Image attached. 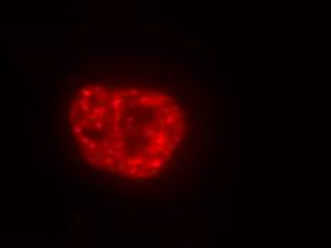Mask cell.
I'll return each instance as SVG.
<instances>
[{
	"mask_svg": "<svg viewBox=\"0 0 331 248\" xmlns=\"http://www.w3.org/2000/svg\"><path fill=\"white\" fill-rule=\"evenodd\" d=\"M81 156H84V157H89V156H92V153L87 150V148H83L81 150Z\"/></svg>",
	"mask_w": 331,
	"mask_h": 248,
	"instance_id": "obj_42",
	"label": "cell"
},
{
	"mask_svg": "<svg viewBox=\"0 0 331 248\" xmlns=\"http://www.w3.org/2000/svg\"><path fill=\"white\" fill-rule=\"evenodd\" d=\"M121 153L124 154V157H130V154H129V150H127V147H126V148H123V150H121Z\"/></svg>",
	"mask_w": 331,
	"mask_h": 248,
	"instance_id": "obj_46",
	"label": "cell"
},
{
	"mask_svg": "<svg viewBox=\"0 0 331 248\" xmlns=\"http://www.w3.org/2000/svg\"><path fill=\"white\" fill-rule=\"evenodd\" d=\"M124 160H126L124 154H123L121 151H116V154H114V166H117V164H120V163H123Z\"/></svg>",
	"mask_w": 331,
	"mask_h": 248,
	"instance_id": "obj_16",
	"label": "cell"
},
{
	"mask_svg": "<svg viewBox=\"0 0 331 248\" xmlns=\"http://www.w3.org/2000/svg\"><path fill=\"white\" fill-rule=\"evenodd\" d=\"M166 147H167V150H169V151H171V153H173V151H176V150H177V145H176V144L173 143V141H169V143L166 144Z\"/></svg>",
	"mask_w": 331,
	"mask_h": 248,
	"instance_id": "obj_32",
	"label": "cell"
},
{
	"mask_svg": "<svg viewBox=\"0 0 331 248\" xmlns=\"http://www.w3.org/2000/svg\"><path fill=\"white\" fill-rule=\"evenodd\" d=\"M123 129H121V126L120 124H113V131L116 133V131H121Z\"/></svg>",
	"mask_w": 331,
	"mask_h": 248,
	"instance_id": "obj_43",
	"label": "cell"
},
{
	"mask_svg": "<svg viewBox=\"0 0 331 248\" xmlns=\"http://www.w3.org/2000/svg\"><path fill=\"white\" fill-rule=\"evenodd\" d=\"M170 107H171L173 113H174V111H180V105L177 104V103H171V105H170Z\"/></svg>",
	"mask_w": 331,
	"mask_h": 248,
	"instance_id": "obj_40",
	"label": "cell"
},
{
	"mask_svg": "<svg viewBox=\"0 0 331 248\" xmlns=\"http://www.w3.org/2000/svg\"><path fill=\"white\" fill-rule=\"evenodd\" d=\"M171 141L176 144L177 147H180V144H181V134H174V136L171 137Z\"/></svg>",
	"mask_w": 331,
	"mask_h": 248,
	"instance_id": "obj_23",
	"label": "cell"
},
{
	"mask_svg": "<svg viewBox=\"0 0 331 248\" xmlns=\"http://www.w3.org/2000/svg\"><path fill=\"white\" fill-rule=\"evenodd\" d=\"M108 140H110L111 145H114V144L117 143V137H116V133H114V131H111V133L108 134Z\"/></svg>",
	"mask_w": 331,
	"mask_h": 248,
	"instance_id": "obj_30",
	"label": "cell"
},
{
	"mask_svg": "<svg viewBox=\"0 0 331 248\" xmlns=\"http://www.w3.org/2000/svg\"><path fill=\"white\" fill-rule=\"evenodd\" d=\"M150 96H151L153 99H159V93H157V92H151V93H150Z\"/></svg>",
	"mask_w": 331,
	"mask_h": 248,
	"instance_id": "obj_47",
	"label": "cell"
},
{
	"mask_svg": "<svg viewBox=\"0 0 331 248\" xmlns=\"http://www.w3.org/2000/svg\"><path fill=\"white\" fill-rule=\"evenodd\" d=\"M86 160H87V163H89V164H96V163H97V158H96V156H94V154L89 156L87 158H86Z\"/></svg>",
	"mask_w": 331,
	"mask_h": 248,
	"instance_id": "obj_36",
	"label": "cell"
},
{
	"mask_svg": "<svg viewBox=\"0 0 331 248\" xmlns=\"http://www.w3.org/2000/svg\"><path fill=\"white\" fill-rule=\"evenodd\" d=\"M104 126H106V123H104L101 118H99V120L93 124V127H94L97 131H103V130H104Z\"/></svg>",
	"mask_w": 331,
	"mask_h": 248,
	"instance_id": "obj_17",
	"label": "cell"
},
{
	"mask_svg": "<svg viewBox=\"0 0 331 248\" xmlns=\"http://www.w3.org/2000/svg\"><path fill=\"white\" fill-rule=\"evenodd\" d=\"M111 145V143H110V140H108V137H101V140H100V150L101 151H106L107 148Z\"/></svg>",
	"mask_w": 331,
	"mask_h": 248,
	"instance_id": "obj_11",
	"label": "cell"
},
{
	"mask_svg": "<svg viewBox=\"0 0 331 248\" xmlns=\"http://www.w3.org/2000/svg\"><path fill=\"white\" fill-rule=\"evenodd\" d=\"M92 90H93V93H97V94H101V93L104 92V90H106V89H104V87H103V86H100V84H94V86H93V89H92Z\"/></svg>",
	"mask_w": 331,
	"mask_h": 248,
	"instance_id": "obj_25",
	"label": "cell"
},
{
	"mask_svg": "<svg viewBox=\"0 0 331 248\" xmlns=\"http://www.w3.org/2000/svg\"><path fill=\"white\" fill-rule=\"evenodd\" d=\"M187 130V123L185 121H178L177 124H174L171 127V131L174 134H184Z\"/></svg>",
	"mask_w": 331,
	"mask_h": 248,
	"instance_id": "obj_5",
	"label": "cell"
},
{
	"mask_svg": "<svg viewBox=\"0 0 331 248\" xmlns=\"http://www.w3.org/2000/svg\"><path fill=\"white\" fill-rule=\"evenodd\" d=\"M90 100H86V99H83L81 101H80V111H83V113H92V108L93 107H90Z\"/></svg>",
	"mask_w": 331,
	"mask_h": 248,
	"instance_id": "obj_8",
	"label": "cell"
},
{
	"mask_svg": "<svg viewBox=\"0 0 331 248\" xmlns=\"http://www.w3.org/2000/svg\"><path fill=\"white\" fill-rule=\"evenodd\" d=\"M151 99H153V97H151L150 94H144V93H143L141 96H139V97H137V101H139V104H140V105L148 107V105L151 104V101H153Z\"/></svg>",
	"mask_w": 331,
	"mask_h": 248,
	"instance_id": "obj_7",
	"label": "cell"
},
{
	"mask_svg": "<svg viewBox=\"0 0 331 248\" xmlns=\"http://www.w3.org/2000/svg\"><path fill=\"white\" fill-rule=\"evenodd\" d=\"M127 101V99H123V97H114V99H111L110 101H108V105H110V110H111V113L110 114H114L116 111H119L120 110V107L124 104Z\"/></svg>",
	"mask_w": 331,
	"mask_h": 248,
	"instance_id": "obj_3",
	"label": "cell"
},
{
	"mask_svg": "<svg viewBox=\"0 0 331 248\" xmlns=\"http://www.w3.org/2000/svg\"><path fill=\"white\" fill-rule=\"evenodd\" d=\"M80 123V118L79 117H71L70 118V124L71 126H76V124H79Z\"/></svg>",
	"mask_w": 331,
	"mask_h": 248,
	"instance_id": "obj_39",
	"label": "cell"
},
{
	"mask_svg": "<svg viewBox=\"0 0 331 248\" xmlns=\"http://www.w3.org/2000/svg\"><path fill=\"white\" fill-rule=\"evenodd\" d=\"M116 137H117V140H121V141H126V136H124V133H123V130H121V131H116Z\"/></svg>",
	"mask_w": 331,
	"mask_h": 248,
	"instance_id": "obj_34",
	"label": "cell"
},
{
	"mask_svg": "<svg viewBox=\"0 0 331 248\" xmlns=\"http://www.w3.org/2000/svg\"><path fill=\"white\" fill-rule=\"evenodd\" d=\"M77 114H79V110L76 108V105H73L70 110H69V117L71 118V117H77Z\"/></svg>",
	"mask_w": 331,
	"mask_h": 248,
	"instance_id": "obj_27",
	"label": "cell"
},
{
	"mask_svg": "<svg viewBox=\"0 0 331 248\" xmlns=\"http://www.w3.org/2000/svg\"><path fill=\"white\" fill-rule=\"evenodd\" d=\"M157 126H159L160 130H167V124H166V120H164V117L157 118Z\"/></svg>",
	"mask_w": 331,
	"mask_h": 248,
	"instance_id": "obj_22",
	"label": "cell"
},
{
	"mask_svg": "<svg viewBox=\"0 0 331 248\" xmlns=\"http://www.w3.org/2000/svg\"><path fill=\"white\" fill-rule=\"evenodd\" d=\"M106 111H107V104L106 105H94L92 108V113L93 114H96L99 118H103L106 117Z\"/></svg>",
	"mask_w": 331,
	"mask_h": 248,
	"instance_id": "obj_4",
	"label": "cell"
},
{
	"mask_svg": "<svg viewBox=\"0 0 331 248\" xmlns=\"http://www.w3.org/2000/svg\"><path fill=\"white\" fill-rule=\"evenodd\" d=\"M173 114H174V117L177 118V121H184L185 117H187V114H185L184 111H181V110L180 111H174Z\"/></svg>",
	"mask_w": 331,
	"mask_h": 248,
	"instance_id": "obj_19",
	"label": "cell"
},
{
	"mask_svg": "<svg viewBox=\"0 0 331 248\" xmlns=\"http://www.w3.org/2000/svg\"><path fill=\"white\" fill-rule=\"evenodd\" d=\"M166 101L167 103H174V99L173 97H166Z\"/></svg>",
	"mask_w": 331,
	"mask_h": 248,
	"instance_id": "obj_49",
	"label": "cell"
},
{
	"mask_svg": "<svg viewBox=\"0 0 331 248\" xmlns=\"http://www.w3.org/2000/svg\"><path fill=\"white\" fill-rule=\"evenodd\" d=\"M116 151H117V150H116V148H114L113 145H110V147L107 148V150L104 151V153H106V156H108V157H114V154H116Z\"/></svg>",
	"mask_w": 331,
	"mask_h": 248,
	"instance_id": "obj_28",
	"label": "cell"
},
{
	"mask_svg": "<svg viewBox=\"0 0 331 248\" xmlns=\"http://www.w3.org/2000/svg\"><path fill=\"white\" fill-rule=\"evenodd\" d=\"M86 118H87V121H89L90 124H94V123L99 120V117H97L96 114H93V113H86Z\"/></svg>",
	"mask_w": 331,
	"mask_h": 248,
	"instance_id": "obj_21",
	"label": "cell"
},
{
	"mask_svg": "<svg viewBox=\"0 0 331 248\" xmlns=\"http://www.w3.org/2000/svg\"><path fill=\"white\" fill-rule=\"evenodd\" d=\"M92 137L90 136H81V137H79V144H81V145H84V147H87L89 144L92 143Z\"/></svg>",
	"mask_w": 331,
	"mask_h": 248,
	"instance_id": "obj_15",
	"label": "cell"
},
{
	"mask_svg": "<svg viewBox=\"0 0 331 248\" xmlns=\"http://www.w3.org/2000/svg\"><path fill=\"white\" fill-rule=\"evenodd\" d=\"M103 121L106 124H114V114H110V116H106L103 118Z\"/></svg>",
	"mask_w": 331,
	"mask_h": 248,
	"instance_id": "obj_29",
	"label": "cell"
},
{
	"mask_svg": "<svg viewBox=\"0 0 331 248\" xmlns=\"http://www.w3.org/2000/svg\"><path fill=\"white\" fill-rule=\"evenodd\" d=\"M124 120H126V123H124V129H127V130L133 129V127H134V123L137 121V120H136V116H134L133 113H127V114H126V117H124Z\"/></svg>",
	"mask_w": 331,
	"mask_h": 248,
	"instance_id": "obj_6",
	"label": "cell"
},
{
	"mask_svg": "<svg viewBox=\"0 0 331 248\" xmlns=\"http://www.w3.org/2000/svg\"><path fill=\"white\" fill-rule=\"evenodd\" d=\"M110 90H111V92H114V84H113V83L110 84Z\"/></svg>",
	"mask_w": 331,
	"mask_h": 248,
	"instance_id": "obj_50",
	"label": "cell"
},
{
	"mask_svg": "<svg viewBox=\"0 0 331 248\" xmlns=\"http://www.w3.org/2000/svg\"><path fill=\"white\" fill-rule=\"evenodd\" d=\"M80 94L83 96V99H86V100H92L93 90H90L89 87H87V89H86V87H81V89H80Z\"/></svg>",
	"mask_w": 331,
	"mask_h": 248,
	"instance_id": "obj_10",
	"label": "cell"
},
{
	"mask_svg": "<svg viewBox=\"0 0 331 248\" xmlns=\"http://www.w3.org/2000/svg\"><path fill=\"white\" fill-rule=\"evenodd\" d=\"M156 133L157 130H156V127H153V123H146L144 127L141 129L140 136L143 138H153V137H156Z\"/></svg>",
	"mask_w": 331,
	"mask_h": 248,
	"instance_id": "obj_2",
	"label": "cell"
},
{
	"mask_svg": "<svg viewBox=\"0 0 331 248\" xmlns=\"http://www.w3.org/2000/svg\"><path fill=\"white\" fill-rule=\"evenodd\" d=\"M166 99H163V97H159V99H156V104L159 105V107H163V105H166Z\"/></svg>",
	"mask_w": 331,
	"mask_h": 248,
	"instance_id": "obj_35",
	"label": "cell"
},
{
	"mask_svg": "<svg viewBox=\"0 0 331 248\" xmlns=\"http://www.w3.org/2000/svg\"><path fill=\"white\" fill-rule=\"evenodd\" d=\"M127 108H129V107H127V104L124 103V104L120 107V111H121V113H126V111H127Z\"/></svg>",
	"mask_w": 331,
	"mask_h": 248,
	"instance_id": "obj_44",
	"label": "cell"
},
{
	"mask_svg": "<svg viewBox=\"0 0 331 248\" xmlns=\"http://www.w3.org/2000/svg\"><path fill=\"white\" fill-rule=\"evenodd\" d=\"M129 94H130L132 97H139V96H141V94H143V90L133 87V89H129Z\"/></svg>",
	"mask_w": 331,
	"mask_h": 248,
	"instance_id": "obj_20",
	"label": "cell"
},
{
	"mask_svg": "<svg viewBox=\"0 0 331 248\" xmlns=\"http://www.w3.org/2000/svg\"><path fill=\"white\" fill-rule=\"evenodd\" d=\"M71 131H73V134H74V136H79V137H81V136H83V133H84V127H81L80 124H76V126H71Z\"/></svg>",
	"mask_w": 331,
	"mask_h": 248,
	"instance_id": "obj_14",
	"label": "cell"
},
{
	"mask_svg": "<svg viewBox=\"0 0 331 248\" xmlns=\"http://www.w3.org/2000/svg\"><path fill=\"white\" fill-rule=\"evenodd\" d=\"M93 167L94 168H106V164L103 161H97L96 164H93Z\"/></svg>",
	"mask_w": 331,
	"mask_h": 248,
	"instance_id": "obj_37",
	"label": "cell"
},
{
	"mask_svg": "<svg viewBox=\"0 0 331 248\" xmlns=\"http://www.w3.org/2000/svg\"><path fill=\"white\" fill-rule=\"evenodd\" d=\"M137 110V113L141 116V117H146V116H150V113H151V110L148 108V107H144V105H140L139 104V107L136 108Z\"/></svg>",
	"mask_w": 331,
	"mask_h": 248,
	"instance_id": "obj_9",
	"label": "cell"
},
{
	"mask_svg": "<svg viewBox=\"0 0 331 248\" xmlns=\"http://www.w3.org/2000/svg\"><path fill=\"white\" fill-rule=\"evenodd\" d=\"M126 104H127L129 108H137V107H139V101H137V99H136V97H132V96H130V97L127 99Z\"/></svg>",
	"mask_w": 331,
	"mask_h": 248,
	"instance_id": "obj_13",
	"label": "cell"
},
{
	"mask_svg": "<svg viewBox=\"0 0 331 248\" xmlns=\"http://www.w3.org/2000/svg\"><path fill=\"white\" fill-rule=\"evenodd\" d=\"M120 121H121V111H116L114 113V124H120Z\"/></svg>",
	"mask_w": 331,
	"mask_h": 248,
	"instance_id": "obj_33",
	"label": "cell"
},
{
	"mask_svg": "<svg viewBox=\"0 0 331 248\" xmlns=\"http://www.w3.org/2000/svg\"><path fill=\"white\" fill-rule=\"evenodd\" d=\"M117 151H121L123 148H126V141H121V140H117V143L113 145Z\"/></svg>",
	"mask_w": 331,
	"mask_h": 248,
	"instance_id": "obj_24",
	"label": "cell"
},
{
	"mask_svg": "<svg viewBox=\"0 0 331 248\" xmlns=\"http://www.w3.org/2000/svg\"><path fill=\"white\" fill-rule=\"evenodd\" d=\"M99 147H100V144H97V141H96V140H92V143L89 144V145H87L86 148H87V150H89L90 153H94L96 150H99Z\"/></svg>",
	"mask_w": 331,
	"mask_h": 248,
	"instance_id": "obj_18",
	"label": "cell"
},
{
	"mask_svg": "<svg viewBox=\"0 0 331 248\" xmlns=\"http://www.w3.org/2000/svg\"><path fill=\"white\" fill-rule=\"evenodd\" d=\"M166 160H164V157L163 156H160L157 157V158H154V160H151V161H148L146 164V170H150V168H156V170H164V167H166Z\"/></svg>",
	"mask_w": 331,
	"mask_h": 248,
	"instance_id": "obj_1",
	"label": "cell"
},
{
	"mask_svg": "<svg viewBox=\"0 0 331 248\" xmlns=\"http://www.w3.org/2000/svg\"><path fill=\"white\" fill-rule=\"evenodd\" d=\"M106 168H107V171H108V173H111V174H116V166H114V164H108Z\"/></svg>",
	"mask_w": 331,
	"mask_h": 248,
	"instance_id": "obj_38",
	"label": "cell"
},
{
	"mask_svg": "<svg viewBox=\"0 0 331 248\" xmlns=\"http://www.w3.org/2000/svg\"><path fill=\"white\" fill-rule=\"evenodd\" d=\"M79 124L81 126V127H87V124H90V123L87 121V118H81V120H80V123H79Z\"/></svg>",
	"mask_w": 331,
	"mask_h": 248,
	"instance_id": "obj_41",
	"label": "cell"
},
{
	"mask_svg": "<svg viewBox=\"0 0 331 248\" xmlns=\"http://www.w3.org/2000/svg\"><path fill=\"white\" fill-rule=\"evenodd\" d=\"M164 120H166V124L167 126H170V127H173L174 124H177L178 121H177V118L174 117V114H167V116H164Z\"/></svg>",
	"mask_w": 331,
	"mask_h": 248,
	"instance_id": "obj_12",
	"label": "cell"
},
{
	"mask_svg": "<svg viewBox=\"0 0 331 248\" xmlns=\"http://www.w3.org/2000/svg\"><path fill=\"white\" fill-rule=\"evenodd\" d=\"M103 100V97L100 96V94H97V93H93V96H92V101H94V103H97V105L100 104V101Z\"/></svg>",
	"mask_w": 331,
	"mask_h": 248,
	"instance_id": "obj_26",
	"label": "cell"
},
{
	"mask_svg": "<svg viewBox=\"0 0 331 248\" xmlns=\"http://www.w3.org/2000/svg\"><path fill=\"white\" fill-rule=\"evenodd\" d=\"M161 111H163V114H164V116L171 114V113H173L171 107H169V105H163V107H161Z\"/></svg>",
	"mask_w": 331,
	"mask_h": 248,
	"instance_id": "obj_31",
	"label": "cell"
},
{
	"mask_svg": "<svg viewBox=\"0 0 331 248\" xmlns=\"http://www.w3.org/2000/svg\"><path fill=\"white\" fill-rule=\"evenodd\" d=\"M144 140H146V138H143L141 136H137V143L139 144H144Z\"/></svg>",
	"mask_w": 331,
	"mask_h": 248,
	"instance_id": "obj_45",
	"label": "cell"
},
{
	"mask_svg": "<svg viewBox=\"0 0 331 248\" xmlns=\"http://www.w3.org/2000/svg\"><path fill=\"white\" fill-rule=\"evenodd\" d=\"M100 96H101V97H103V99H108V93H107V90H104V92L101 93V94H100Z\"/></svg>",
	"mask_w": 331,
	"mask_h": 248,
	"instance_id": "obj_48",
	"label": "cell"
}]
</instances>
